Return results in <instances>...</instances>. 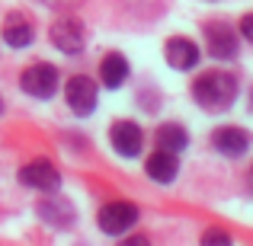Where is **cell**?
<instances>
[{"instance_id": "cell-1", "label": "cell", "mask_w": 253, "mask_h": 246, "mask_svg": "<svg viewBox=\"0 0 253 246\" xmlns=\"http://www.w3.org/2000/svg\"><path fill=\"white\" fill-rule=\"evenodd\" d=\"M192 99H196L205 112L231 109L234 99H237V77L228 74V70H209V74L196 77V83H192Z\"/></svg>"}, {"instance_id": "cell-2", "label": "cell", "mask_w": 253, "mask_h": 246, "mask_svg": "<svg viewBox=\"0 0 253 246\" xmlns=\"http://www.w3.org/2000/svg\"><path fill=\"white\" fill-rule=\"evenodd\" d=\"M96 221H99V230H103V234L119 237V234H125L128 227H135L138 208L131 202H106L103 208H99Z\"/></svg>"}, {"instance_id": "cell-3", "label": "cell", "mask_w": 253, "mask_h": 246, "mask_svg": "<svg viewBox=\"0 0 253 246\" xmlns=\"http://www.w3.org/2000/svg\"><path fill=\"white\" fill-rule=\"evenodd\" d=\"M19 86H23L29 96H36V99H48L51 93L58 90V70L51 68V64H32V68L23 70Z\"/></svg>"}, {"instance_id": "cell-4", "label": "cell", "mask_w": 253, "mask_h": 246, "mask_svg": "<svg viewBox=\"0 0 253 246\" xmlns=\"http://www.w3.org/2000/svg\"><path fill=\"white\" fill-rule=\"evenodd\" d=\"M48 38H51V45H55L58 51H64V55H77V51H84V26L77 23L74 16L55 19L51 29H48Z\"/></svg>"}, {"instance_id": "cell-5", "label": "cell", "mask_w": 253, "mask_h": 246, "mask_svg": "<svg viewBox=\"0 0 253 246\" xmlns=\"http://www.w3.org/2000/svg\"><path fill=\"white\" fill-rule=\"evenodd\" d=\"M205 45H209V55L218 58V61L237 58V35L228 23H209L205 26Z\"/></svg>"}, {"instance_id": "cell-6", "label": "cell", "mask_w": 253, "mask_h": 246, "mask_svg": "<svg viewBox=\"0 0 253 246\" xmlns=\"http://www.w3.org/2000/svg\"><path fill=\"white\" fill-rule=\"evenodd\" d=\"M19 182L29 185V189H39V192H55L61 185V176H58L55 163L48 160H32L19 170Z\"/></svg>"}, {"instance_id": "cell-7", "label": "cell", "mask_w": 253, "mask_h": 246, "mask_svg": "<svg viewBox=\"0 0 253 246\" xmlns=\"http://www.w3.org/2000/svg\"><path fill=\"white\" fill-rule=\"evenodd\" d=\"M64 96H68V105L77 115H90V112L96 109V83L84 74L71 77L68 86H64Z\"/></svg>"}, {"instance_id": "cell-8", "label": "cell", "mask_w": 253, "mask_h": 246, "mask_svg": "<svg viewBox=\"0 0 253 246\" xmlns=\"http://www.w3.org/2000/svg\"><path fill=\"white\" fill-rule=\"evenodd\" d=\"M164 58H167V64L173 70H192L199 64V48H196L192 38L173 35V38H167V45H164Z\"/></svg>"}, {"instance_id": "cell-9", "label": "cell", "mask_w": 253, "mask_h": 246, "mask_svg": "<svg viewBox=\"0 0 253 246\" xmlns=\"http://www.w3.org/2000/svg\"><path fill=\"white\" fill-rule=\"evenodd\" d=\"M211 147L224 157H244L250 150V135L244 128H234V125H224V128L211 131Z\"/></svg>"}, {"instance_id": "cell-10", "label": "cell", "mask_w": 253, "mask_h": 246, "mask_svg": "<svg viewBox=\"0 0 253 246\" xmlns=\"http://www.w3.org/2000/svg\"><path fill=\"white\" fill-rule=\"evenodd\" d=\"M109 141L116 147V154L122 157H138L141 154V144H144V135L135 122H116L109 131Z\"/></svg>"}, {"instance_id": "cell-11", "label": "cell", "mask_w": 253, "mask_h": 246, "mask_svg": "<svg viewBox=\"0 0 253 246\" xmlns=\"http://www.w3.org/2000/svg\"><path fill=\"white\" fill-rule=\"evenodd\" d=\"M144 173H148L154 182H161V185L173 182V179H176V173H179V160H176V154H173V150L157 147L154 154L148 157V163H144Z\"/></svg>"}, {"instance_id": "cell-12", "label": "cell", "mask_w": 253, "mask_h": 246, "mask_svg": "<svg viewBox=\"0 0 253 246\" xmlns=\"http://www.w3.org/2000/svg\"><path fill=\"white\" fill-rule=\"evenodd\" d=\"M99 80H103L106 90H119L125 80H128V61L119 51H109V55L99 61Z\"/></svg>"}, {"instance_id": "cell-13", "label": "cell", "mask_w": 253, "mask_h": 246, "mask_svg": "<svg viewBox=\"0 0 253 246\" xmlns=\"http://www.w3.org/2000/svg\"><path fill=\"white\" fill-rule=\"evenodd\" d=\"M39 217H42L45 224H51V227H71L74 208H71L64 198H45V202L39 205Z\"/></svg>"}, {"instance_id": "cell-14", "label": "cell", "mask_w": 253, "mask_h": 246, "mask_svg": "<svg viewBox=\"0 0 253 246\" xmlns=\"http://www.w3.org/2000/svg\"><path fill=\"white\" fill-rule=\"evenodd\" d=\"M154 141H157V147L179 154V150H186V144H189V135H186V128H183V125H173V122H167V125H161V128H157Z\"/></svg>"}, {"instance_id": "cell-15", "label": "cell", "mask_w": 253, "mask_h": 246, "mask_svg": "<svg viewBox=\"0 0 253 246\" xmlns=\"http://www.w3.org/2000/svg\"><path fill=\"white\" fill-rule=\"evenodd\" d=\"M32 38H36L32 26L29 23H19V16H13L10 23L3 26V42L10 45V48H26V45H32Z\"/></svg>"}, {"instance_id": "cell-16", "label": "cell", "mask_w": 253, "mask_h": 246, "mask_svg": "<svg viewBox=\"0 0 253 246\" xmlns=\"http://www.w3.org/2000/svg\"><path fill=\"white\" fill-rule=\"evenodd\" d=\"M202 243H231V237L224 230H205L202 234Z\"/></svg>"}, {"instance_id": "cell-17", "label": "cell", "mask_w": 253, "mask_h": 246, "mask_svg": "<svg viewBox=\"0 0 253 246\" xmlns=\"http://www.w3.org/2000/svg\"><path fill=\"white\" fill-rule=\"evenodd\" d=\"M241 35H244V38H247V42L253 45V13L241 16Z\"/></svg>"}, {"instance_id": "cell-18", "label": "cell", "mask_w": 253, "mask_h": 246, "mask_svg": "<svg viewBox=\"0 0 253 246\" xmlns=\"http://www.w3.org/2000/svg\"><path fill=\"white\" fill-rule=\"evenodd\" d=\"M0 112H3V99H0Z\"/></svg>"}, {"instance_id": "cell-19", "label": "cell", "mask_w": 253, "mask_h": 246, "mask_svg": "<svg viewBox=\"0 0 253 246\" xmlns=\"http://www.w3.org/2000/svg\"><path fill=\"white\" fill-rule=\"evenodd\" d=\"M250 179H253V170H250Z\"/></svg>"}]
</instances>
